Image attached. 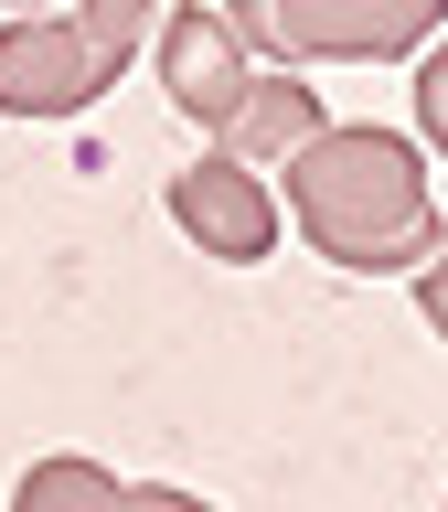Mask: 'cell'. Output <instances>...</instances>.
Listing matches in <instances>:
<instances>
[{
  "instance_id": "1",
  "label": "cell",
  "mask_w": 448,
  "mask_h": 512,
  "mask_svg": "<svg viewBox=\"0 0 448 512\" xmlns=\"http://www.w3.org/2000/svg\"><path fill=\"white\" fill-rule=\"evenodd\" d=\"M278 171H288L299 235H310L331 267H352V278H395V267H427V256L448 246L427 160H416V139H395V128H310Z\"/></svg>"
},
{
  "instance_id": "2",
  "label": "cell",
  "mask_w": 448,
  "mask_h": 512,
  "mask_svg": "<svg viewBox=\"0 0 448 512\" xmlns=\"http://www.w3.org/2000/svg\"><path fill=\"white\" fill-rule=\"evenodd\" d=\"M128 54H139V22H118L107 0L0 22V107L11 118H75L128 75Z\"/></svg>"
},
{
  "instance_id": "3",
  "label": "cell",
  "mask_w": 448,
  "mask_h": 512,
  "mask_svg": "<svg viewBox=\"0 0 448 512\" xmlns=\"http://www.w3.org/2000/svg\"><path fill=\"white\" fill-rule=\"evenodd\" d=\"M224 22L246 54H342V64H395L427 54L448 0H224Z\"/></svg>"
},
{
  "instance_id": "4",
  "label": "cell",
  "mask_w": 448,
  "mask_h": 512,
  "mask_svg": "<svg viewBox=\"0 0 448 512\" xmlns=\"http://www.w3.org/2000/svg\"><path fill=\"white\" fill-rule=\"evenodd\" d=\"M171 224L203 256H224V267L278 256V192L256 182V171H235V160H182L171 171Z\"/></svg>"
},
{
  "instance_id": "5",
  "label": "cell",
  "mask_w": 448,
  "mask_h": 512,
  "mask_svg": "<svg viewBox=\"0 0 448 512\" xmlns=\"http://www.w3.org/2000/svg\"><path fill=\"white\" fill-rule=\"evenodd\" d=\"M160 86H171L182 118L224 128L235 107H246V86H256V54L235 43L224 11H171V22H160Z\"/></svg>"
},
{
  "instance_id": "6",
  "label": "cell",
  "mask_w": 448,
  "mask_h": 512,
  "mask_svg": "<svg viewBox=\"0 0 448 512\" xmlns=\"http://www.w3.org/2000/svg\"><path fill=\"white\" fill-rule=\"evenodd\" d=\"M310 128H320V96L299 86V75H278V64H256L246 107H235V118L214 128V139H224L214 160H235V171H278V160L299 150V139H310Z\"/></svg>"
},
{
  "instance_id": "7",
  "label": "cell",
  "mask_w": 448,
  "mask_h": 512,
  "mask_svg": "<svg viewBox=\"0 0 448 512\" xmlns=\"http://www.w3.org/2000/svg\"><path fill=\"white\" fill-rule=\"evenodd\" d=\"M128 480L118 470H96V459H32L22 491H11V512H118Z\"/></svg>"
},
{
  "instance_id": "8",
  "label": "cell",
  "mask_w": 448,
  "mask_h": 512,
  "mask_svg": "<svg viewBox=\"0 0 448 512\" xmlns=\"http://www.w3.org/2000/svg\"><path fill=\"white\" fill-rule=\"evenodd\" d=\"M416 118H427V150H448V32L427 43V64H416Z\"/></svg>"
},
{
  "instance_id": "9",
  "label": "cell",
  "mask_w": 448,
  "mask_h": 512,
  "mask_svg": "<svg viewBox=\"0 0 448 512\" xmlns=\"http://www.w3.org/2000/svg\"><path fill=\"white\" fill-rule=\"evenodd\" d=\"M118 512H214V502H192V491H171V480H150V491H118Z\"/></svg>"
},
{
  "instance_id": "10",
  "label": "cell",
  "mask_w": 448,
  "mask_h": 512,
  "mask_svg": "<svg viewBox=\"0 0 448 512\" xmlns=\"http://www.w3.org/2000/svg\"><path fill=\"white\" fill-rule=\"evenodd\" d=\"M416 299H427V320H438V331H448V256H438V267H427V288H416Z\"/></svg>"
},
{
  "instance_id": "11",
  "label": "cell",
  "mask_w": 448,
  "mask_h": 512,
  "mask_svg": "<svg viewBox=\"0 0 448 512\" xmlns=\"http://www.w3.org/2000/svg\"><path fill=\"white\" fill-rule=\"evenodd\" d=\"M107 11H118V22H139V32H150V11H160V0H107Z\"/></svg>"
},
{
  "instance_id": "12",
  "label": "cell",
  "mask_w": 448,
  "mask_h": 512,
  "mask_svg": "<svg viewBox=\"0 0 448 512\" xmlns=\"http://www.w3.org/2000/svg\"><path fill=\"white\" fill-rule=\"evenodd\" d=\"M32 11H64V0H22V22H32Z\"/></svg>"
}]
</instances>
